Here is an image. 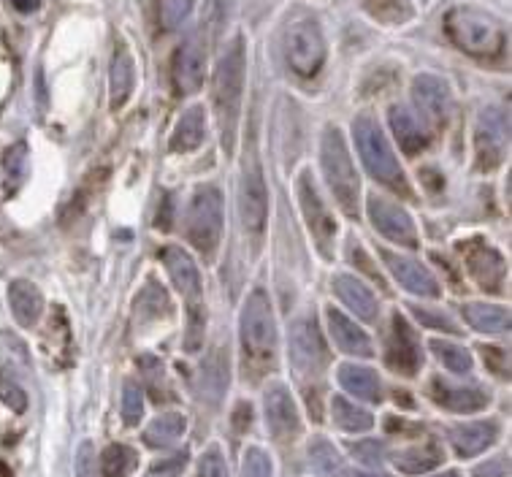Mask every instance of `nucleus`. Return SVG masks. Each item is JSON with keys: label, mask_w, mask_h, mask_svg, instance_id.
Returning <instances> with one entry per match:
<instances>
[{"label": "nucleus", "mask_w": 512, "mask_h": 477, "mask_svg": "<svg viewBox=\"0 0 512 477\" xmlns=\"http://www.w3.org/2000/svg\"><path fill=\"white\" fill-rule=\"evenodd\" d=\"M244 74H247V52H244V38L236 36L225 47L215 71V112L220 122V139L223 152L231 158L236 133H239V117H242L244 98Z\"/></svg>", "instance_id": "f257e3e1"}, {"label": "nucleus", "mask_w": 512, "mask_h": 477, "mask_svg": "<svg viewBox=\"0 0 512 477\" xmlns=\"http://www.w3.org/2000/svg\"><path fill=\"white\" fill-rule=\"evenodd\" d=\"M445 33L461 52L480 60H491L504 52L507 33L502 22L480 9L456 6L445 14Z\"/></svg>", "instance_id": "f03ea898"}, {"label": "nucleus", "mask_w": 512, "mask_h": 477, "mask_svg": "<svg viewBox=\"0 0 512 477\" xmlns=\"http://www.w3.org/2000/svg\"><path fill=\"white\" fill-rule=\"evenodd\" d=\"M353 136L369 177L377 179L380 185H385L393 193H399V196H412L407 174L401 171L399 160L393 155L391 144L385 139V133L377 125V120L369 117V114H361L353 125Z\"/></svg>", "instance_id": "7ed1b4c3"}, {"label": "nucleus", "mask_w": 512, "mask_h": 477, "mask_svg": "<svg viewBox=\"0 0 512 477\" xmlns=\"http://www.w3.org/2000/svg\"><path fill=\"white\" fill-rule=\"evenodd\" d=\"M320 163L336 204L345 209L347 217H358V196H361V179L355 171L350 152H347L345 136L336 125H328L320 141Z\"/></svg>", "instance_id": "20e7f679"}, {"label": "nucleus", "mask_w": 512, "mask_h": 477, "mask_svg": "<svg viewBox=\"0 0 512 477\" xmlns=\"http://www.w3.org/2000/svg\"><path fill=\"white\" fill-rule=\"evenodd\" d=\"M239 334H242L244 361L250 358V364L271 366L274 350H277V323H274V309H271L266 290L255 288L244 299Z\"/></svg>", "instance_id": "39448f33"}, {"label": "nucleus", "mask_w": 512, "mask_h": 477, "mask_svg": "<svg viewBox=\"0 0 512 477\" xmlns=\"http://www.w3.org/2000/svg\"><path fill=\"white\" fill-rule=\"evenodd\" d=\"M223 193L215 185H204L187 206V239L198 253L215 255L223 239Z\"/></svg>", "instance_id": "423d86ee"}, {"label": "nucleus", "mask_w": 512, "mask_h": 477, "mask_svg": "<svg viewBox=\"0 0 512 477\" xmlns=\"http://www.w3.org/2000/svg\"><path fill=\"white\" fill-rule=\"evenodd\" d=\"M285 60L290 71L301 79L320 74L326 63V38L315 19H298L285 33Z\"/></svg>", "instance_id": "0eeeda50"}, {"label": "nucleus", "mask_w": 512, "mask_h": 477, "mask_svg": "<svg viewBox=\"0 0 512 477\" xmlns=\"http://www.w3.org/2000/svg\"><path fill=\"white\" fill-rule=\"evenodd\" d=\"M288 356L298 375L317 377L328 364V347L315 323V315L293 320L288 334Z\"/></svg>", "instance_id": "6e6552de"}, {"label": "nucleus", "mask_w": 512, "mask_h": 477, "mask_svg": "<svg viewBox=\"0 0 512 477\" xmlns=\"http://www.w3.org/2000/svg\"><path fill=\"white\" fill-rule=\"evenodd\" d=\"M298 204H301V212H304V220H307V228L312 239H315L317 250L331 258L334 253V239H336V220L331 217V212L323 204V198L317 193L315 182H312V174L309 171H301L298 174Z\"/></svg>", "instance_id": "1a4fd4ad"}, {"label": "nucleus", "mask_w": 512, "mask_h": 477, "mask_svg": "<svg viewBox=\"0 0 512 477\" xmlns=\"http://www.w3.org/2000/svg\"><path fill=\"white\" fill-rule=\"evenodd\" d=\"M507 147H510V122L502 109H485L475 131L477 169L494 171L496 166H502Z\"/></svg>", "instance_id": "9d476101"}, {"label": "nucleus", "mask_w": 512, "mask_h": 477, "mask_svg": "<svg viewBox=\"0 0 512 477\" xmlns=\"http://www.w3.org/2000/svg\"><path fill=\"white\" fill-rule=\"evenodd\" d=\"M239 209H242L244 228L250 234H261L263 225H266V217H269V193H266L261 160L255 158V155H250V160H244Z\"/></svg>", "instance_id": "9b49d317"}, {"label": "nucleus", "mask_w": 512, "mask_h": 477, "mask_svg": "<svg viewBox=\"0 0 512 477\" xmlns=\"http://www.w3.org/2000/svg\"><path fill=\"white\" fill-rule=\"evenodd\" d=\"M206 74V41L201 33H190V36L179 44L174 52V63H171V79H174V90L177 95H193L201 90Z\"/></svg>", "instance_id": "f8f14e48"}, {"label": "nucleus", "mask_w": 512, "mask_h": 477, "mask_svg": "<svg viewBox=\"0 0 512 477\" xmlns=\"http://www.w3.org/2000/svg\"><path fill=\"white\" fill-rule=\"evenodd\" d=\"M461 250V258H464L466 269L475 277V282L480 288L491 290V293H499L504 285V277H507V263H504L502 253L494 250L491 244H485L483 239H469V242L458 244Z\"/></svg>", "instance_id": "ddd939ff"}, {"label": "nucleus", "mask_w": 512, "mask_h": 477, "mask_svg": "<svg viewBox=\"0 0 512 477\" xmlns=\"http://www.w3.org/2000/svg\"><path fill=\"white\" fill-rule=\"evenodd\" d=\"M263 415L271 437L277 442H293L301 434V418H298L296 402L285 385L274 383L263 393Z\"/></svg>", "instance_id": "4468645a"}, {"label": "nucleus", "mask_w": 512, "mask_h": 477, "mask_svg": "<svg viewBox=\"0 0 512 477\" xmlns=\"http://www.w3.org/2000/svg\"><path fill=\"white\" fill-rule=\"evenodd\" d=\"M388 366L396 375L412 377L418 375L423 366V350H420V339L415 334V328L407 323L404 315H393L391 323V339H388V356H385Z\"/></svg>", "instance_id": "2eb2a0df"}, {"label": "nucleus", "mask_w": 512, "mask_h": 477, "mask_svg": "<svg viewBox=\"0 0 512 477\" xmlns=\"http://www.w3.org/2000/svg\"><path fill=\"white\" fill-rule=\"evenodd\" d=\"M369 220L377 228V234L385 236V239H391L401 247H418L415 223L399 204H393L388 198L372 196L369 198Z\"/></svg>", "instance_id": "dca6fc26"}, {"label": "nucleus", "mask_w": 512, "mask_h": 477, "mask_svg": "<svg viewBox=\"0 0 512 477\" xmlns=\"http://www.w3.org/2000/svg\"><path fill=\"white\" fill-rule=\"evenodd\" d=\"M160 258H163V266L171 274L177 290L185 296L187 312H201L204 309V288H201V272H198L196 261L179 247H163Z\"/></svg>", "instance_id": "f3484780"}, {"label": "nucleus", "mask_w": 512, "mask_h": 477, "mask_svg": "<svg viewBox=\"0 0 512 477\" xmlns=\"http://www.w3.org/2000/svg\"><path fill=\"white\" fill-rule=\"evenodd\" d=\"M380 258L401 288H407L410 293H415V296H426V299L439 296V282L434 280V274H431L420 261L407 258V255L393 253V250H380Z\"/></svg>", "instance_id": "a211bd4d"}, {"label": "nucleus", "mask_w": 512, "mask_h": 477, "mask_svg": "<svg viewBox=\"0 0 512 477\" xmlns=\"http://www.w3.org/2000/svg\"><path fill=\"white\" fill-rule=\"evenodd\" d=\"M412 98L418 103L420 114L434 128H445L447 117H450V90H447V85L439 76H415V82H412Z\"/></svg>", "instance_id": "6ab92c4d"}, {"label": "nucleus", "mask_w": 512, "mask_h": 477, "mask_svg": "<svg viewBox=\"0 0 512 477\" xmlns=\"http://www.w3.org/2000/svg\"><path fill=\"white\" fill-rule=\"evenodd\" d=\"M429 393L442 410L458 412V415L480 412L491 402V396L483 388H475V385H450L447 380H439V377L431 380Z\"/></svg>", "instance_id": "aec40b11"}, {"label": "nucleus", "mask_w": 512, "mask_h": 477, "mask_svg": "<svg viewBox=\"0 0 512 477\" xmlns=\"http://www.w3.org/2000/svg\"><path fill=\"white\" fill-rule=\"evenodd\" d=\"M133 87H136V63H133L128 44L122 38H117L112 52V66H109V101H112L114 112L128 103Z\"/></svg>", "instance_id": "412c9836"}, {"label": "nucleus", "mask_w": 512, "mask_h": 477, "mask_svg": "<svg viewBox=\"0 0 512 477\" xmlns=\"http://www.w3.org/2000/svg\"><path fill=\"white\" fill-rule=\"evenodd\" d=\"M496 440H499V423L496 421L461 423V426L450 429V445L456 448L461 459H475L491 448Z\"/></svg>", "instance_id": "4be33fe9"}, {"label": "nucleus", "mask_w": 512, "mask_h": 477, "mask_svg": "<svg viewBox=\"0 0 512 477\" xmlns=\"http://www.w3.org/2000/svg\"><path fill=\"white\" fill-rule=\"evenodd\" d=\"M388 120H391L393 136H396L399 147L407 152V155H418V152H423L429 147V131H426L423 120L412 112L410 106H404V103L391 106Z\"/></svg>", "instance_id": "5701e85b"}, {"label": "nucleus", "mask_w": 512, "mask_h": 477, "mask_svg": "<svg viewBox=\"0 0 512 477\" xmlns=\"http://www.w3.org/2000/svg\"><path fill=\"white\" fill-rule=\"evenodd\" d=\"M328 318V328H331V339H334V345L347 353V356H361L369 358L374 353L372 350V339L366 334L364 328L355 326V320H350L347 315H342L339 309L328 307L326 312Z\"/></svg>", "instance_id": "b1692460"}, {"label": "nucleus", "mask_w": 512, "mask_h": 477, "mask_svg": "<svg viewBox=\"0 0 512 477\" xmlns=\"http://www.w3.org/2000/svg\"><path fill=\"white\" fill-rule=\"evenodd\" d=\"M334 293L350 312H355V318L374 323L377 315H380L374 293L358 277H353V274H339L334 280Z\"/></svg>", "instance_id": "393cba45"}, {"label": "nucleus", "mask_w": 512, "mask_h": 477, "mask_svg": "<svg viewBox=\"0 0 512 477\" xmlns=\"http://www.w3.org/2000/svg\"><path fill=\"white\" fill-rule=\"evenodd\" d=\"M9 307L19 326L30 328L44 315V296L30 280H14L9 285Z\"/></svg>", "instance_id": "a878e982"}, {"label": "nucleus", "mask_w": 512, "mask_h": 477, "mask_svg": "<svg viewBox=\"0 0 512 477\" xmlns=\"http://www.w3.org/2000/svg\"><path fill=\"white\" fill-rule=\"evenodd\" d=\"M339 385L345 388L347 393H353L355 399L361 402H372L377 404L382 399V383L374 369L369 366H358V364H342L339 366Z\"/></svg>", "instance_id": "bb28decb"}, {"label": "nucleus", "mask_w": 512, "mask_h": 477, "mask_svg": "<svg viewBox=\"0 0 512 477\" xmlns=\"http://www.w3.org/2000/svg\"><path fill=\"white\" fill-rule=\"evenodd\" d=\"M206 136L204 106H190L171 133V152H193Z\"/></svg>", "instance_id": "cd10ccee"}, {"label": "nucleus", "mask_w": 512, "mask_h": 477, "mask_svg": "<svg viewBox=\"0 0 512 477\" xmlns=\"http://www.w3.org/2000/svg\"><path fill=\"white\" fill-rule=\"evenodd\" d=\"M461 312H464L466 323L480 334H502L510 328V309L496 307V304L472 301V304H464Z\"/></svg>", "instance_id": "c85d7f7f"}, {"label": "nucleus", "mask_w": 512, "mask_h": 477, "mask_svg": "<svg viewBox=\"0 0 512 477\" xmlns=\"http://www.w3.org/2000/svg\"><path fill=\"white\" fill-rule=\"evenodd\" d=\"M198 388H201V396L209 399V402L223 399V393L228 391V356H223V350H215L204 361L201 377H198Z\"/></svg>", "instance_id": "c756f323"}, {"label": "nucleus", "mask_w": 512, "mask_h": 477, "mask_svg": "<svg viewBox=\"0 0 512 477\" xmlns=\"http://www.w3.org/2000/svg\"><path fill=\"white\" fill-rule=\"evenodd\" d=\"M442 459H445L442 450H439L434 442H429V445H418V448L399 450V453L393 456V464H396V469H401L404 475H423V472L439 467Z\"/></svg>", "instance_id": "7c9ffc66"}, {"label": "nucleus", "mask_w": 512, "mask_h": 477, "mask_svg": "<svg viewBox=\"0 0 512 477\" xmlns=\"http://www.w3.org/2000/svg\"><path fill=\"white\" fill-rule=\"evenodd\" d=\"M30 174V152L25 141L11 144L3 155V177H6V196H17L19 188L28 182Z\"/></svg>", "instance_id": "2f4dec72"}, {"label": "nucleus", "mask_w": 512, "mask_h": 477, "mask_svg": "<svg viewBox=\"0 0 512 477\" xmlns=\"http://www.w3.org/2000/svg\"><path fill=\"white\" fill-rule=\"evenodd\" d=\"M185 415L179 412H166L155 421L149 423L147 431H144V442L149 448H171L174 442H179V437L185 434Z\"/></svg>", "instance_id": "473e14b6"}, {"label": "nucleus", "mask_w": 512, "mask_h": 477, "mask_svg": "<svg viewBox=\"0 0 512 477\" xmlns=\"http://www.w3.org/2000/svg\"><path fill=\"white\" fill-rule=\"evenodd\" d=\"M331 418L339 429L350 431V434H361V431H369L374 426L372 412H366L364 407H355L353 402H347L345 396L331 399Z\"/></svg>", "instance_id": "72a5a7b5"}, {"label": "nucleus", "mask_w": 512, "mask_h": 477, "mask_svg": "<svg viewBox=\"0 0 512 477\" xmlns=\"http://www.w3.org/2000/svg\"><path fill=\"white\" fill-rule=\"evenodd\" d=\"M309 464L320 477H347L345 461L339 456V450L323 437L309 442Z\"/></svg>", "instance_id": "f704fd0d"}, {"label": "nucleus", "mask_w": 512, "mask_h": 477, "mask_svg": "<svg viewBox=\"0 0 512 477\" xmlns=\"http://www.w3.org/2000/svg\"><path fill=\"white\" fill-rule=\"evenodd\" d=\"M361 6L369 17L382 25H404L415 14L412 0H361Z\"/></svg>", "instance_id": "c9c22d12"}, {"label": "nucleus", "mask_w": 512, "mask_h": 477, "mask_svg": "<svg viewBox=\"0 0 512 477\" xmlns=\"http://www.w3.org/2000/svg\"><path fill=\"white\" fill-rule=\"evenodd\" d=\"M139 467V453L128 445H109L101 456L103 477H131Z\"/></svg>", "instance_id": "e433bc0d"}, {"label": "nucleus", "mask_w": 512, "mask_h": 477, "mask_svg": "<svg viewBox=\"0 0 512 477\" xmlns=\"http://www.w3.org/2000/svg\"><path fill=\"white\" fill-rule=\"evenodd\" d=\"M431 350L434 356L445 364V369H450L453 375H469L472 372V356L469 350L461 345H453V342H445V339H431Z\"/></svg>", "instance_id": "4c0bfd02"}, {"label": "nucleus", "mask_w": 512, "mask_h": 477, "mask_svg": "<svg viewBox=\"0 0 512 477\" xmlns=\"http://www.w3.org/2000/svg\"><path fill=\"white\" fill-rule=\"evenodd\" d=\"M196 6V0H160V25L163 30H177L190 11Z\"/></svg>", "instance_id": "58836bf2"}, {"label": "nucleus", "mask_w": 512, "mask_h": 477, "mask_svg": "<svg viewBox=\"0 0 512 477\" xmlns=\"http://www.w3.org/2000/svg\"><path fill=\"white\" fill-rule=\"evenodd\" d=\"M144 415V393L136 383H125L122 388V421L128 426H136Z\"/></svg>", "instance_id": "ea45409f"}, {"label": "nucleus", "mask_w": 512, "mask_h": 477, "mask_svg": "<svg viewBox=\"0 0 512 477\" xmlns=\"http://www.w3.org/2000/svg\"><path fill=\"white\" fill-rule=\"evenodd\" d=\"M274 475V467H271L269 453L258 445H252L244 453L242 461V477H271Z\"/></svg>", "instance_id": "a19ab883"}, {"label": "nucleus", "mask_w": 512, "mask_h": 477, "mask_svg": "<svg viewBox=\"0 0 512 477\" xmlns=\"http://www.w3.org/2000/svg\"><path fill=\"white\" fill-rule=\"evenodd\" d=\"M0 399L9 404L14 412H25L28 410V393L22 391L11 377L0 375Z\"/></svg>", "instance_id": "79ce46f5"}, {"label": "nucleus", "mask_w": 512, "mask_h": 477, "mask_svg": "<svg viewBox=\"0 0 512 477\" xmlns=\"http://www.w3.org/2000/svg\"><path fill=\"white\" fill-rule=\"evenodd\" d=\"M198 477H228V464L223 453L217 448H209L198 461Z\"/></svg>", "instance_id": "37998d69"}, {"label": "nucleus", "mask_w": 512, "mask_h": 477, "mask_svg": "<svg viewBox=\"0 0 512 477\" xmlns=\"http://www.w3.org/2000/svg\"><path fill=\"white\" fill-rule=\"evenodd\" d=\"M412 315H415L423 326L437 328V331H447V334H458V326L447 318L445 312H431V309L412 307Z\"/></svg>", "instance_id": "c03bdc74"}, {"label": "nucleus", "mask_w": 512, "mask_h": 477, "mask_svg": "<svg viewBox=\"0 0 512 477\" xmlns=\"http://www.w3.org/2000/svg\"><path fill=\"white\" fill-rule=\"evenodd\" d=\"M353 456L361 461V464H366V467H380L382 459H385V448H382L377 440L355 442Z\"/></svg>", "instance_id": "a18cd8bd"}, {"label": "nucleus", "mask_w": 512, "mask_h": 477, "mask_svg": "<svg viewBox=\"0 0 512 477\" xmlns=\"http://www.w3.org/2000/svg\"><path fill=\"white\" fill-rule=\"evenodd\" d=\"M480 356H483L485 366L499 377H510V361H507V353H504L502 347L494 345H483L480 347Z\"/></svg>", "instance_id": "49530a36"}, {"label": "nucleus", "mask_w": 512, "mask_h": 477, "mask_svg": "<svg viewBox=\"0 0 512 477\" xmlns=\"http://www.w3.org/2000/svg\"><path fill=\"white\" fill-rule=\"evenodd\" d=\"M510 475V461L491 459L475 469V477H507Z\"/></svg>", "instance_id": "de8ad7c7"}, {"label": "nucleus", "mask_w": 512, "mask_h": 477, "mask_svg": "<svg viewBox=\"0 0 512 477\" xmlns=\"http://www.w3.org/2000/svg\"><path fill=\"white\" fill-rule=\"evenodd\" d=\"M250 421H252V407L250 404H239L236 407V415H233V423H236V431H244L250 429Z\"/></svg>", "instance_id": "09e8293b"}, {"label": "nucleus", "mask_w": 512, "mask_h": 477, "mask_svg": "<svg viewBox=\"0 0 512 477\" xmlns=\"http://www.w3.org/2000/svg\"><path fill=\"white\" fill-rule=\"evenodd\" d=\"M76 467H79V477H87V472H90V442H84L82 448H79Z\"/></svg>", "instance_id": "8fccbe9b"}, {"label": "nucleus", "mask_w": 512, "mask_h": 477, "mask_svg": "<svg viewBox=\"0 0 512 477\" xmlns=\"http://www.w3.org/2000/svg\"><path fill=\"white\" fill-rule=\"evenodd\" d=\"M185 461H187V456L182 453V456H177L174 461H166V464H155V467H152V472H174L177 467H185Z\"/></svg>", "instance_id": "3c124183"}, {"label": "nucleus", "mask_w": 512, "mask_h": 477, "mask_svg": "<svg viewBox=\"0 0 512 477\" xmlns=\"http://www.w3.org/2000/svg\"><path fill=\"white\" fill-rule=\"evenodd\" d=\"M11 6L19 11V14H30L41 6V0H11Z\"/></svg>", "instance_id": "603ef678"}, {"label": "nucleus", "mask_w": 512, "mask_h": 477, "mask_svg": "<svg viewBox=\"0 0 512 477\" xmlns=\"http://www.w3.org/2000/svg\"><path fill=\"white\" fill-rule=\"evenodd\" d=\"M353 477H391V475H385V472H355Z\"/></svg>", "instance_id": "864d4df0"}, {"label": "nucleus", "mask_w": 512, "mask_h": 477, "mask_svg": "<svg viewBox=\"0 0 512 477\" xmlns=\"http://www.w3.org/2000/svg\"><path fill=\"white\" fill-rule=\"evenodd\" d=\"M437 477H461V475H458V472H453V469H450V472H442V475H437Z\"/></svg>", "instance_id": "5fc2aeb1"}]
</instances>
